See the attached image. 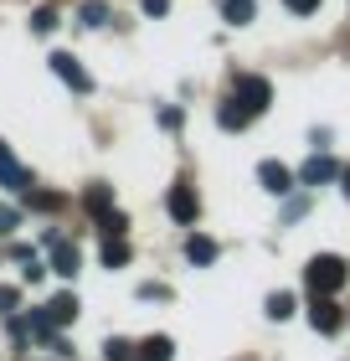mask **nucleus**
<instances>
[{
    "mask_svg": "<svg viewBox=\"0 0 350 361\" xmlns=\"http://www.w3.org/2000/svg\"><path fill=\"white\" fill-rule=\"evenodd\" d=\"M304 284L309 294H335L345 284V264L335 253H320V258H309V269H304Z\"/></svg>",
    "mask_w": 350,
    "mask_h": 361,
    "instance_id": "1",
    "label": "nucleus"
},
{
    "mask_svg": "<svg viewBox=\"0 0 350 361\" xmlns=\"http://www.w3.org/2000/svg\"><path fill=\"white\" fill-rule=\"evenodd\" d=\"M232 98H237L242 109H253V114H263V109L273 104V83H268V78H258V73H242L237 83H232Z\"/></svg>",
    "mask_w": 350,
    "mask_h": 361,
    "instance_id": "2",
    "label": "nucleus"
},
{
    "mask_svg": "<svg viewBox=\"0 0 350 361\" xmlns=\"http://www.w3.org/2000/svg\"><path fill=\"white\" fill-rule=\"evenodd\" d=\"M165 212H170L175 222H196V212H201V202H196V186H170V196H165Z\"/></svg>",
    "mask_w": 350,
    "mask_h": 361,
    "instance_id": "3",
    "label": "nucleus"
},
{
    "mask_svg": "<svg viewBox=\"0 0 350 361\" xmlns=\"http://www.w3.org/2000/svg\"><path fill=\"white\" fill-rule=\"evenodd\" d=\"M309 320H314V331H320V336H335L345 315H340V305L330 300V294H314V305H309Z\"/></svg>",
    "mask_w": 350,
    "mask_h": 361,
    "instance_id": "4",
    "label": "nucleus"
},
{
    "mask_svg": "<svg viewBox=\"0 0 350 361\" xmlns=\"http://www.w3.org/2000/svg\"><path fill=\"white\" fill-rule=\"evenodd\" d=\"M52 73H57L68 88H77V93H88V88H93V78L77 68V57H73V52H52Z\"/></svg>",
    "mask_w": 350,
    "mask_h": 361,
    "instance_id": "5",
    "label": "nucleus"
},
{
    "mask_svg": "<svg viewBox=\"0 0 350 361\" xmlns=\"http://www.w3.org/2000/svg\"><path fill=\"white\" fill-rule=\"evenodd\" d=\"M335 176H340V166H335L325 150H314V155L304 160V171H299V180H304V186H325V180H335Z\"/></svg>",
    "mask_w": 350,
    "mask_h": 361,
    "instance_id": "6",
    "label": "nucleus"
},
{
    "mask_svg": "<svg viewBox=\"0 0 350 361\" xmlns=\"http://www.w3.org/2000/svg\"><path fill=\"white\" fill-rule=\"evenodd\" d=\"M258 180H263V191H273V196H289V191H294V171L278 166V160H263V166H258Z\"/></svg>",
    "mask_w": 350,
    "mask_h": 361,
    "instance_id": "7",
    "label": "nucleus"
},
{
    "mask_svg": "<svg viewBox=\"0 0 350 361\" xmlns=\"http://www.w3.org/2000/svg\"><path fill=\"white\" fill-rule=\"evenodd\" d=\"M46 248H52V274H62V279H73V274H77L82 258H77L73 243H62L57 233H46Z\"/></svg>",
    "mask_w": 350,
    "mask_h": 361,
    "instance_id": "8",
    "label": "nucleus"
},
{
    "mask_svg": "<svg viewBox=\"0 0 350 361\" xmlns=\"http://www.w3.org/2000/svg\"><path fill=\"white\" fill-rule=\"evenodd\" d=\"M216 124H222V129H247V124H253V109H242L237 98H227V104L216 109Z\"/></svg>",
    "mask_w": 350,
    "mask_h": 361,
    "instance_id": "9",
    "label": "nucleus"
},
{
    "mask_svg": "<svg viewBox=\"0 0 350 361\" xmlns=\"http://www.w3.org/2000/svg\"><path fill=\"white\" fill-rule=\"evenodd\" d=\"M42 310H46V320H52V325H73L77 320V300H73V294H57V300H46Z\"/></svg>",
    "mask_w": 350,
    "mask_h": 361,
    "instance_id": "10",
    "label": "nucleus"
},
{
    "mask_svg": "<svg viewBox=\"0 0 350 361\" xmlns=\"http://www.w3.org/2000/svg\"><path fill=\"white\" fill-rule=\"evenodd\" d=\"M186 258H191V264H211V258H216V243L201 238V233H191V238H186Z\"/></svg>",
    "mask_w": 350,
    "mask_h": 361,
    "instance_id": "11",
    "label": "nucleus"
},
{
    "mask_svg": "<svg viewBox=\"0 0 350 361\" xmlns=\"http://www.w3.org/2000/svg\"><path fill=\"white\" fill-rule=\"evenodd\" d=\"M139 356H144V361H170V356H175V341H170V336H149L144 346H139Z\"/></svg>",
    "mask_w": 350,
    "mask_h": 361,
    "instance_id": "12",
    "label": "nucleus"
},
{
    "mask_svg": "<svg viewBox=\"0 0 350 361\" xmlns=\"http://www.w3.org/2000/svg\"><path fill=\"white\" fill-rule=\"evenodd\" d=\"M82 202H88L93 217H104V212H113V191L104 186V180H98V186H88V196H82Z\"/></svg>",
    "mask_w": 350,
    "mask_h": 361,
    "instance_id": "13",
    "label": "nucleus"
},
{
    "mask_svg": "<svg viewBox=\"0 0 350 361\" xmlns=\"http://www.w3.org/2000/svg\"><path fill=\"white\" fill-rule=\"evenodd\" d=\"M0 186L6 191H31V176L15 166V160H6V166H0Z\"/></svg>",
    "mask_w": 350,
    "mask_h": 361,
    "instance_id": "14",
    "label": "nucleus"
},
{
    "mask_svg": "<svg viewBox=\"0 0 350 361\" xmlns=\"http://www.w3.org/2000/svg\"><path fill=\"white\" fill-rule=\"evenodd\" d=\"M104 264H108V269H119V264H129V243H124V233L104 243Z\"/></svg>",
    "mask_w": 350,
    "mask_h": 361,
    "instance_id": "15",
    "label": "nucleus"
},
{
    "mask_svg": "<svg viewBox=\"0 0 350 361\" xmlns=\"http://www.w3.org/2000/svg\"><path fill=\"white\" fill-rule=\"evenodd\" d=\"M222 16H227L232 26H247V21H253V0H227Z\"/></svg>",
    "mask_w": 350,
    "mask_h": 361,
    "instance_id": "16",
    "label": "nucleus"
},
{
    "mask_svg": "<svg viewBox=\"0 0 350 361\" xmlns=\"http://www.w3.org/2000/svg\"><path fill=\"white\" fill-rule=\"evenodd\" d=\"M268 315H273V320H289V315H294V294H283V289L268 294Z\"/></svg>",
    "mask_w": 350,
    "mask_h": 361,
    "instance_id": "17",
    "label": "nucleus"
},
{
    "mask_svg": "<svg viewBox=\"0 0 350 361\" xmlns=\"http://www.w3.org/2000/svg\"><path fill=\"white\" fill-rule=\"evenodd\" d=\"M52 26H57V11H52V6H42L37 16H31V31H42V37H46Z\"/></svg>",
    "mask_w": 350,
    "mask_h": 361,
    "instance_id": "18",
    "label": "nucleus"
},
{
    "mask_svg": "<svg viewBox=\"0 0 350 361\" xmlns=\"http://www.w3.org/2000/svg\"><path fill=\"white\" fill-rule=\"evenodd\" d=\"M108 21V11L98 6V0H88V6H82V26H104Z\"/></svg>",
    "mask_w": 350,
    "mask_h": 361,
    "instance_id": "19",
    "label": "nucleus"
},
{
    "mask_svg": "<svg viewBox=\"0 0 350 361\" xmlns=\"http://www.w3.org/2000/svg\"><path fill=\"white\" fill-rule=\"evenodd\" d=\"M104 356H108V361H129V356H135V346H129V341H108Z\"/></svg>",
    "mask_w": 350,
    "mask_h": 361,
    "instance_id": "20",
    "label": "nucleus"
},
{
    "mask_svg": "<svg viewBox=\"0 0 350 361\" xmlns=\"http://www.w3.org/2000/svg\"><path fill=\"white\" fill-rule=\"evenodd\" d=\"M15 305H21V289H15V284H6V289H0V315H11Z\"/></svg>",
    "mask_w": 350,
    "mask_h": 361,
    "instance_id": "21",
    "label": "nucleus"
},
{
    "mask_svg": "<svg viewBox=\"0 0 350 361\" xmlns=\"http://www.w3.org/2000/svg\"><path fill=\"white\" fill-rule=\"evenodd\" d=\"M31 196V207H42V212H52V207H62V196H46V191H26Z\"/></svg>",
    "mask_w": 350,
    "mask_h": 361,
    "instance_id": "22",
    "label": "nucleus"
},
{
    "mask_svg": "<svg viewBox=\"0 0 350 361\" xmlns=\"http://www.w3.org/2000/svg\"><path fill=\"white\" fill-rule=\"evenodd\" d=\"M283 6H289L294 16H309V11H320V0H283Z\"/></svg>",
    "mask_w": 350,
    "mask_h": 361,
    "instance_id": "23",
    "label": "nucleus"
},
{
    "mask_svg": "<svg viewBox=\"0 0 350 361\" xmlns=\"http://www.w3.org/2000/svg\"><path fill=\"white\" fill-rule=\"evenodd\" d=\"M15 222H21V217H15V212H11V207H0V233H11V227H15Z\"/></svg>",
    "mask_w": 350,
    "mask_h": 361,
    "instance_id": "24",
    "label": "nucleus"
},
{
    "mask_svg": "<svg viewBox=\"0 0 350 361\" xmlns=\"http://www.w3.org/2000/svg\"><path fill=\"white\" fill-rule=\"evenodd\" d=\"M170 11V0H144V16H165Z\"/></svg>",
    "mask_w": 350,
    "mask_h": 361,
    "instance_id": "25",
    "label": "nucleus"
},
{
    "mask_svg": "<svg viewBox=\"0 0 350 361\" xmlns=\"http://www.w3.org/2000/svg\"><path fill=\"white\" fill-rule=\"evenodd\" d=\"M340 186H345V196H350V166H345V171H340Z\"/></svg>",
    "mask_w": 350,
    "mask_h": 361,
    "instance_id": "26",
    "label": "nucleus"
},
{
    "mask_svg": "<svg viewBox=\"0 0 350 361\" xmlns=\"http://www.w3.org/2000/svg\"><path fill=\"white\" fill-rule=\"evenodd\" d=\"M6 160H11V150H6V140H0V166H6Z\"/></svg>",
    "mask_w": 350,
    "mask_h": 361,
    "instance_id": "27",
    "label": "nucleus"
},
{
    "mask_svg": "<svg viewBox=\"0 0 350 361\" xmlns=\"http://www.w3.org/2000/svg\"><path fill=\"white\" fill-rule=\"evenodd\" d=\"M139 361H144V356H139Z\"/></svg>",
    "mask_w": 350,
    "mask_h": 361,
    "instance_id": "28",
    "label": "nucleus"
}]
</instances>
